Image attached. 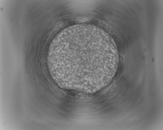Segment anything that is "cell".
Returning a JSON list of instances; mask_svg holds the SVG:
<instances>
[{"label": "cell", "mask_w": 163, "mask_h": 130, "mask_svg": "<svg viewBox=\"0 0 163 130\" xmlns=\"http://www.w3.org/2000/svg\"><path fill=\"white\" fill-rule=\"evenodd\" d=\"M109 48L104 32L92 25L67 27L54 38L48 50V67L53 79L63 84L90 86L100 75L94 66L97 59L108 58Z\"/></svg>", "instance_id": "6da1fadb"}]
</instances>
